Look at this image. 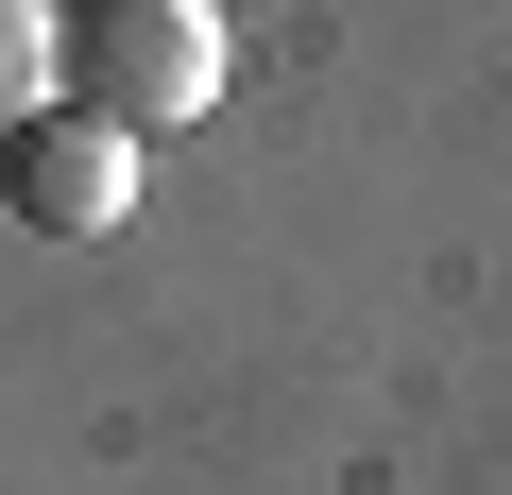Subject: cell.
Returning <instances> with one entry per match:
<instances>
[{
  "mask_svg": "<svg viewBox=\"0 0 512 495\" xmlns=\"http://www.w3.org/2000/svg\"><path fill=\"white\" fill-rule=\"evenodd\" d=\"M69 52H86V120H120V137H171V120H205L239 86V35L205 0H103Z\"/></svg>",
  "mask_w": 512,
  "mask_h": 495,
  "instance_id": "6da1fadb",
  "label": "cell"
},
{
  "mask_svg": "<svg viewBox=\"0 0 512 495\" xmlns=\"http://www.w3.org/2000/svg\"><path fill=\"white\" fill-rule=\"evenodd\" d=\"M0 205H18L35 239H103V222L137 205V137H120V120H86V103H52V120L0 137Z\"/></svg>",
  "mask_w": 512,
  "mask_h": 495,
  "instance_id": "7a4b0ae2",
  "label": "cell"
},
{
  "mask_svg": "<svg viewBox=\"0 0 512 495\" xmlns=\"http://www.w3.org/2000/svg\"><path fill=\"white\" fill-rule=\"evenodd\" d=\"M52 103H69V18L52 0H0V137L52 120Z\"/></svg>",
  "mask_w": 512,
  "mask_h": 495,
  "instance_id": "3957f363",
  "label": "cell"
}]
</instances>
